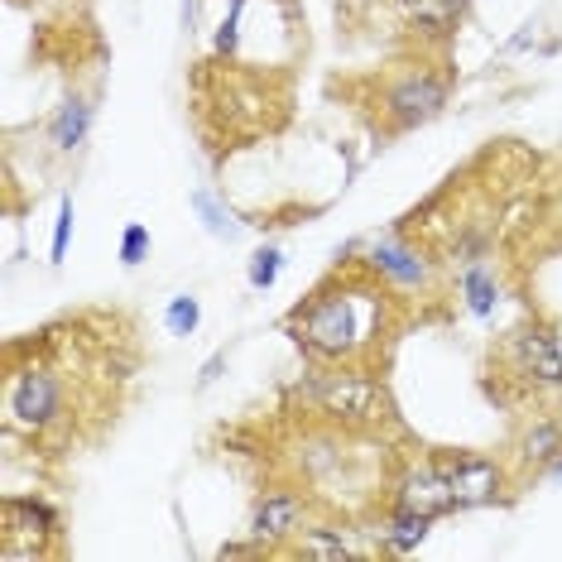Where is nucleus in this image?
Returning a JSON list of instances; mask_svg holds the SVG:
<instances>
[{
  "instance_id": "1",
  "label": "nucleus",
  "mask_w": 562,
  "mask_h": 562,
  "mask_svg": "<svg viewBox=\"0 0 562 562\" xmlns=\"http://www.w3.org/2000/svg\"><path fill=\"white\" fill-rule=\"evenodd\" d=\"M389 289L361 284V279H328L289 312V336L298 342L303 356L312 361H356L380 332H385Z\"/></svg>"
},
{
  "instance_id": "2",
  "label": "nucleus",
  "mask_w": 562,
  "mask_h": 562,
  "mask_svg": "<svg viewBox=\"0 0 562 562\" xmlns=\"http://www.w3.org/2000/svg\"><path fill=\"white\" fill-rule=\"evenodd\" d=\"M298 399L328 413L332 423H346V429H370V423L395 419L389 389L366 370H312L298 385Z\"/></svg>"
},
{
  "instance_id": "3",
  "label": "nucleus",
  "mask_w": 562,
  "mask_h": 562,
  "mask_svg": "<svg viewBox=\"0 0 562 562\" xmlns=\"http://www.w3.org/2000/svg\"><path fill=\"white\" fill-rule=\"evenodd\" d=\"M5 409H10V423L20 429L39 433V429H53V423L67 413V385L59 370L49 366H25L15 370L10 380V395H5Z\"/></svg>"
},
{
  "instance_id": "4",
  "label": "nucleus",
  "mask_w": 562,
  "mask_h": 562,
  "mask_svg": "<svg viewBox=\"0 0 562 562\" xmlns=\"http://www.w3.org/2000/svg\"><path fill=\"white\" fill-rule=\"evenodd\" d=\"M63 520L49 500L39 496H5V562H25V558H43L59 548Z\"/></svg>"
},
{
  "instance_id": "5",
  "label": "nucleus",
  "mask_w": 562,
  "mask_h": 562,
  "mask_svg": "<svg viewBox=\"0 0 562 562\" xmlns=\"http://www.w3.org/2000/svg\"><path fill=\"white\" fill-rule=\"evenodd\" d=\"M447 106V77L429 73V67H409V73L389 77L380 111H385L389 130H419L429 126L437 111Z\"/></svg>"
},
{
  "instance_id": "6",
  "label": "nucleus",
  "mask_w": 562,
  "mask_h": 562,
  "mask_svg": "<svg viewBox=\"0 0 562 562\" xmlns=\"http://www.w3.org/2000/svg\"><path fill=\"white\" fill-rule=\"evenodd\" d=\"M370 274H380L385 284L395 289H429L433 279V260L419 251V245H409L404 235H385V241L370 245Z\"/></svg>"
},
{
  "instance_id": "7",
  "label": "nucleus",
  "mask_w": 562,
  "mask_h": 562,
  "mask_svg": "<svg viewBox=\"0 0 562 562\" xmlns=\"http://www.w3.org/2000/svg\"><path fill=\"white\" fill-rule=\"evenodd\" d=\"M395 504L404 510H419V514H447L457 510V496H452V481H447L443 462H413L404 476L395 481Z\"/></svg>"
},
{
  "instance_id": "8",
  "label": "nucleus",
  "mask_w": 562,
  "mask_h": 562,
  "mask_svg": "<svg viewBox=\"0 0 562 562\" xmlns=\"http://www.w3.org/2000/svg\"><path fill=\"white\" fill-rule=\"evenodd\" d=\"M303 514H308V500L303 496H294V490H265L251 514L255 544H279L289 534H303Z\"/></svg>"
},
{
  "instance_id": "9",
  "label": "nucleus",
  "mask_w": 562,
  "mask_h": 562,
  "mask_svg": "<svg viewBox=\"0 0 562 562\" xmlns=\"http://www.w3.org/2000/svg\"><path fill=\"white\" fill-rule=\"evenodd\" d=\"M447 471V481H452V496H457V510L462 504H486L496 496L500 486V467L490 462V457H476V452H452V457H437Z\"/></svg>"
},
{
  "instance_id": "10",
  "label": "nucleus",
  "mask_w": 562,
  "mask_h": 562,
  "mask_svg": "<svg viewBox=\"0 0 562 562\" xmlns=\"http://www.w3.org/2000/svg\"><path fill=\"white\" fill-rule=\"evenodd\" d=\"M514 361L538 385H562V352H558V336L548 328H524L514 336Z\"/></svg>"
},
{
  "instance_id": "11",
  "label": "nucleus",
  "mask_w": 562,
  "mask_h": 562,
  "mask_svg": "<svg viewBox=\"0 0 562 562\" xmlns=\"http://www.w3.org/2000/svg\"><path fill=\"white\" fill-rule=\"evenodd\" d=\"M429 524H433V514H419V510L395 504L375 534H380V544H385V553H409V548H419L423 538H429Z\"/></svg>"
},
{
  "instance_id": "12",
  "label": "nucleus",
  "mask_w": 562,
  "mask_h": 562,
  "mask_svg": "<svg viewBox=\"0 0 562 562\" xmlns=\"http://www.w3.org/2000/svg\"><path fill=\"white\" fill-rule=\"evenodd\" d=\"M87 130H92V101H87V97H67L63 111L53 116V126H49V140L59 144L63 154H73V150H82Z\"/></svg>"
},
{
  "instance_id": "13",
  "label": "nucleus",
  "mask_w": 562,
  "mask_h": 562,
  "mask_svg": "<svg viewBox=\"0 0 562 562\" xmlns=\"http://www.w3.org/2000/svg\"><path fill=\"white\" fill-rule=\"evenodd\" d=\"M404 15L413 20L419 29H433V34H447L462 20V5L467 0H399Z\"/></svg>"
},
{
  "instance_id": "14",
  "label": "nucleus",
  "mask_w": 562,
  "mask_h": 562,
  "mask_svg": "<svg viewBox=\"0 0 562 562\" xmlns=\"http://www.w3.org/2000/svg\"><path fill=\"white\" fill-rule=\"evenodd\" d=\"M558 452H562V429H558V423L538 419V423H529V429H524V437H520V457H524L529 467H548Z\"/></svg>"
},
{
  "instance_id": "15",
  "label": "nucleus",
  "mask_w": 562,
  "mask_h": 562,
  "mask_svg": "<svg viewBox=\"0 0 562 562\" xmlns=\"http://www.w3.org/2000/svg\"><path fill=\"white\" fill-rule=\"evenodd\" d=\"M462 298H467V308L476 312V318H490V312H496V298H500L496 274H490L486 265H471L462 274Z\"/></svg>"
},
{
  "instance_id": "16",
  "label": "nucleus",
  "mask_w": 562,
  "mask_h": 562,
  "mask_svg": "<svg viewBox=\"0 0 562 562\" xmlns=\"http://www.w3.org/2000/svg\"><path fill=\"white\" fill-rule=\"evenodd\" d=\"M294 553H303V558H356L361 548H356L342 529H303Z\"/></svg>"
},
{
  "instance_id": "17",
  "label": "nucleus",
  "mask_w": 562,
  "mask_h": 562,
  "mask_svg": "<svg viewBox=\"0 0 562 562\" xmlns=\"http://www.w3.org/2000/svg\"><path fill=\"white\" fill-rule=\"evenodd\" d=\"M164 322H168V332L174 336H188L202 322V308H197V298L193 294H178L174 303H168V312H164Z\"/></svg>"
},
{
  "instance_id": "18",
  "label": "nucleus",
  "mask_w": 562,
  "mask_h": 562,
  "mask_svg": "<svg viewBox=\"0 0 562 562\" xmlns=\"http://www.w3.org/2000/svg\"><path fill=\"white\" fill-rule=\"evenodd\" d=\"M193 207L202 212V217H207V231H212V235H221V241H235V235H241V227L231 221V212H221L217 202H212V193H197Z\"/></svg>"
},
{
  "instance_id": "19",
  "label": "nucleus",
  "mask_w": 562,
  "mask_h": 562,
  "mask_svg": "<svg viewBox=\"0 0 562 562\" xmlns=\"http://www.w3.org/2000/svg\"><path fill=\"white\" fill-rule=\"evenodd\" d=\"M279 265H284V251L279 245H265V251L251 255V289H269L279 279Z\"/></svg>"
},
{
  "instance_id": "20",
  "label": "nucleus",
  "mask_w": 562,
  "mask_h": 562,
  "mask_svg": "<svg viewBox=\"0 0 562 562\" xmlns=\"http://www.w3.org/2000/svg\"><path fill=\"white\" fill-rule=\"evenodd\" d=\"M144 255H150V227L130 221V227L120 231V265H140Z\"/></svg>"
},
{
  "instance_id": "21",
  "label": "nucleus",
  "mask_w": 562,
  "mask_h": 562,
  "mask_svg": "<svg viewBox=\"0 0 562 562\" xmlns=\"http://www.w3.org/2000/svg\"><path fill=\"white\" fill-rule=\"evenodd\" d=\"M241 5L245 0H231V15L217 29V53H235V43H241Z\"/></svg>"
},
{
  "instance_id": "22",
  "label": "nucleus",
  "mask_w": 562,
  "mask_h": 562,
  "mask_svg": "<svg viewBox=\"0 0 562 562\" xmlns=\"http://www.w3.org/2000/svg\"><path fill=\"white\" fill-rule=\"evenodd\" d=\"M67 235H73V197L59 202V221H53V260L67 255Z\"/></svg>"
},
{
  "instance_id": "23",
  "label": "nucleus",
  "mask_w": 562,
  "mask_h": 562,
  "mask_svg": "<svg viewBox=\"0 0 562 562\" xmlns=\"http://www.w3.org/2000/svg\"><path fill=\"white\" fill-rule=\"evenodd\" d=\"M217 370H221V356H212L207 370H202V385H212V380H217Z\"/></svg>"
}]
</instances>
